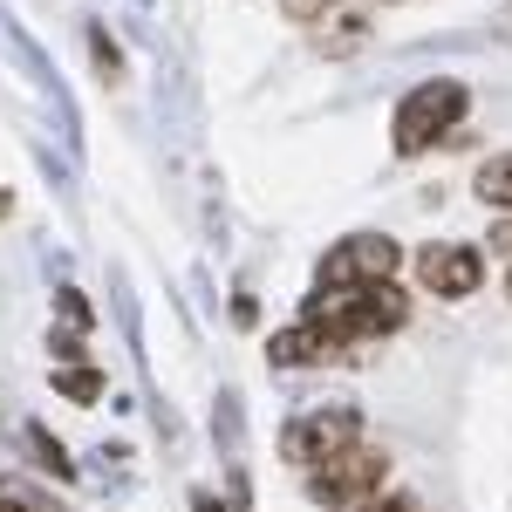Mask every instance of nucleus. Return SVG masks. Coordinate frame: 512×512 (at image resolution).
I'll return each mask as SVG.
<instances>
[{
    "instance_id": "nucleus-1",
    "label": "nucleus",
    "mask_w": 512,
    "mask_h": 512,
    "mask_svg": "<svg viewBox=\"0 0 512 512\" xmlns=\"http://www.w3.org/2000/svg\"><path fill=\"white\" fill-rule=\"evenodd\" d=\"M465 82H451V76H437V82H417L403 103H396V117H390V144H396V158H417V151H431L437 137H451L458 130V117H465Z\"/></svg>"
},
{
    "instance_id": "nucleus-2",
    "label": "nucleus",
    "mask_w": 512,
    "mask_h": 512,
    "mask_svg": "<svg viewBox=\"0 0 512 512\" xmlns=\"http://www.w3.org/2000/svg\"><path fill=\"white\" fill-rule=\"evenodd\" d=\"M403 267V246L383 233H355L342 239V246H328V260H321V274H315V301H342V294H362V287H383V280Z\"/></svg>"
},
{
    "instance_id": "nucleus-3",
    "label": "nucleus",
    "mask_w": 512,
    "mask_h": 512,
    "mask_svg": "<svg viewBox=\"0 0 512 512\" xmlns=\"http://www.w3.org/2000/svg\"><path fill=\"white\" fill-rule=\"evenodd\" d=\"M383 478H390V458H383L376 444H349V451L308 465V499L328 506V512H349V506H362V499H376Z\"/></svg>"
},
{
    "instance_id": "nucleus-4",
    "label": "nucleus",
    "mask_w": 512,
    "mask_h": 512,
    "mask_svg": "<svg viewBox=\"0 0 512 512\" xmlns=\"http://www.w3.org/2000/svg\"><path fill=\"white\" fill-rule=\"evenodd\" d=\"M315 321H328L335 328V342L349 349V342H383V335H396L403 321H410V301H403V287H362V294H342L328 315L315 308Z\"/></svg>"
},
{
    "instance_id": "nucleus-5",
    "label": "nucleus",
    "mask_w": 512,
    "mask_h": 512,
    "mask_svg": "<svg viewBox=\"0 0 512 512\" xmlns=\"http://www.w3.org/2000/svg\"><path fill=\"white\" fill-rule=\"evenodd\" d=\"M280 444H287V458L308 472V465H321V458L362 444V410H355V403H321V410H308V417H294Z\"/></svg>"
},
{
    "instance_id": "nucleus-6",
    "label": "nucleus",
    "mask_w": 512,
    "mask_h": 512,
    "mask_svg": "<svg viewBox=\"0 0 512 512\" xmlns=\"http://www.w3.org/2000/svg\"><path fill=\"white\" fill-rule=\"evenodd\" d=\"M0 41L14 48V62H21V69L35 76V89H41V96H48V103H55V117H62V137L76 144V103H69V89H62V76L48 69V55H41V48H35V35H28V28H21V21H14L7 7H0Z\"/></svg>"
},
{
    "instance_id": "nucleus-7",
    "label": "nucleus",
    "mask_w": 512,
    "mask_h": 512,
    "mask_svg": "<svg viewBox=\"0 0 512 512\" xmlns=\"http://www.w3.org/2000/svg\"><path fill=\"white\" fill-rule=\"evenodd\" d=\"M417 280L431 294H444V301H465L485 280V253H472V246H431V253H417Z\"/></svg>"
},
{
    "instance_id": "nucleus-8",
    "label": "nucleus",
    "mask_w": 512,
    "mask_h": 512,
    "mask_svg": "<svg viewBox=\"0 0 512 512\" xmlns=\"http://www.w3.org/2000/svg\"><path fill=\"white\" fill-rule=\"evenodd\" d=\"M267 355H274V369H301V362H328V355H342V342H335V328L328 321H294V328H280L274 342H267Z\"/></svg>"
},
{
    "instance_id": "nucleus-9",
    "label": "nucleus",
    "mask_w": 512,
    "mask_h": 512,
    "mask_svg": "<svg viewBox=\"0 0 512 512\" xmlns=\"http://www.w3.org/2000/svg\"><path fill=\"white\" fill-rule=\"evenodd\" d=\"M478 198H485L492 212H512V151L478 164Z\"/></svg>"
},
{
    "instance_id": "nucleus-10",
    "label": "nucleus",
    "mask_w": 512,
    "mask_h": 512,
    "mask_svg": "<svg viewBox=\"0 0 512 512\" xmlns=\"http://www.w3.org/2000/svg\"><path fill=\"white\" fill-rule=\"evenodd\" d=\"M55 390L69 396V403H96V396H103V376H96L89 362H69V369H55Z\"/></svg>"
},
{
    "instance_id": "nucleus-11",
    "label": "nucleus",
    "mask_w": 512,
    "mask_h": 512,
    "mask_svg": "<svg viewBox=\"0 0 512 512\" xmlns=\"http://www.w3.org/2000/svg\"><path fill=\"white\" fill-rule=\"evenodd\" d=\"M28 451H35V465H41V472H55V478H76V458H69V451H62L55 437L41 431V424H28Z\"/></svg>"
},
{
    "instance_id": "nucleus-12",
    "label": "nucleus",
    "mask_w": 512,
    "mask_h": 512,
    "mask_svg": "<svg viewBox=\"0 0 512 512\" xmlns=\"http://www.w3.org/2000/svg\"><path fill=\"white\" fill-rule=\"evenodd\" d=\"M55 308H62V321H69V335H82V328H89V301H82L76 287H62V301H55Z\"/></svg>"
},
{
    "instance_id": "nucleus-13",
    "label": "nucleus",
    "mask_w": 512,
    "mask_h": 512,
    "mask_svg": "<svg viewBox=\"0 0 512 512\" xmlns=\"http://www.w3.org/2000/svg\"><path fill=\"white\" fill-rule=\"evenodd\" d=\"M328 7H335V0H280L287 21H328Z\"/></svg>"
},
{
    "instance_id": "nucleus-14",
    "label": "nucleus",
    "mask_w": 512,
    "mask_h": 512,
    "mask_svg": "<svg viewBox=\"0 0 512 512\" xmlns=\"http://www.w3.org/2000/svg\"><path fill=\"white\" fill-rule=\"evenodd\" d=\"M349 512H417V499H362V506Z\"/></svg>"
},
{
    "instance_id": "nucleus-15",
    "label": "nucleus",
    "mask_w": 512,
    "mask_h": 512,
    "mask_svg": "<svg viewBox=\"0 0 512 512\" xmlns=\"http://www.w3.org/2000/svg\"><path fill=\"white\" fill-rule=\"evenodd\" d=\"M0 512H41V506H35V499H21L14 485H0Z\"/></svg>"
},
{
    "instance_id": "nucleus-16",
    "label": "nucleus",
    "mask_w": 512,
    "mask_h": 512,
    "mask_svg": "<svg viewBox=\"0 0 512 512\" xmlns=\"http://www.w3.org/2000/svg\"><path fill=\"white\" fill-rule=\"evenodd\" d=\"M492 253H506V260H512V226H499V233H492Z\"/></svg>"
},
{
    "instance_id": "nucleus-17",
    "label": "nucleus",
    "mask_w": 512,
    "mask_h": 512,
    "mask_svg": "<svg viewBox=\"0 0 512 512\" xmlns=\"http://www.w3.org/2000/svg\"><path fill=\"white\" fill-rule=\"evenodd\" d=\"M192 512H226V506H219L212 492H192Z\"/></svg>"
},
{
    "instance_id": "nucleus-18",
    "label": "nucleus",
    "mask_w": 512,
    "mask_h": 512,
    "mask_svg": "<svg viewBox=\"0 0 512 512\" xmlns=\"http://www.w3.org/2000/svg\"><path fill=\"white\" fill-rule=\"evenodd\" d=\"M506 294H512V267H506Z\"/></svg>"
}]
</instances>
